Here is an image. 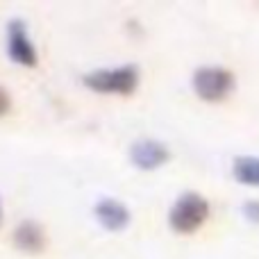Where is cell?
Wrapping results in <instances>:
<instances>
[{
	"label": "cell",
	"instance_id": "obj_1",
	"mask_svg": "<svg viewBox=\"0 0 259 259\" xmlns=\"http://www.w3.org/2000/svg\"><path fill=\"white\" fill-rule=\"evenodd\" d=\"M207 214H209V205L207 200L200 196V193H184L182 198H178L173 207H170V228L180 234H189L193 230H198L202 223H205Z\"/></svg>",
	"mask_w": 259,
	"mask_h": 259
},
{
	"label": "cell",
	"instance_id": "obj_2",
	"mask_svg": "<svg viewBox=\"0 0 259 259\" xmlns=\"http://www.w3.org/2000/svg\"><path fill=\"white\" fill-rule=\"evenodd\" d=\"M84 84L91 87L94 91H100V94H132L139 84V71L137 66H118L112 68V71H94L84 77Z\"/></svg>",
	"mask_w": 259,
	"mask_h": 259
},
{
	"label": "cell",
	"instance_id": "obj_3",
	"mask_svg": "<svg viewBox=\"0 0 259 259\" xmlns=\"http://www.w3.org/2000/svg\"><path fill=\"white\" fill-rule=\"evenodd\" d=\"M193 87H196V94L202 100H223L230 91L234 89V75L228 68L221 66H202L200 71H196L193 75Z\"/></svg>",
	"mask_w": 259,
	"mask_h": 259
},
{
	"label": "cell",
	"instance_id": "obj_4",
	"mask_svg": "<svg viewBox=\"0 0 259 259\" xmlns=\"http://www.w3.org/2000/svg\"><path fill=\"white\" fill-rule=\"evenodd\" d=\"M7 48H9V57L14 62L23 64V66H34L36 64V53L32 41L27 39V32L23 21H12L9 23V32H7Z\"/></svg>",
	"mask_w": 259,
	"mask_h": 259
},
{
	"label": "cell",
	"instance_id": "obj_5",
	"mask_svg": "<svg viewBox=\"0 0 259 259\" xmlns=\"http://www.w3.org/2000/svg\"><path fill=\"white\" fill-rule=\"evenodd\" d=\"M132 161L139 168H157L159 164H164L168 159V150H166L164 143L152 141V139H141L132 146L130 150Z\"/></svg>",
	"mask_w": 259,
	"mask_h": 259
},
{
	"label": "cell",
	"instance_id": "obj_6",
	"mask_svg": "<svg viewBox=\"0 0 259 259\" xmlns=\"http://www.w3.org/2000/svg\"><path fill=\"white\" fill-rule=\"evenodd\" d=\"M14 243L25 252H39L46 246V234L44 228L34 221H23L14 232Z\"/></svg>",
	"mask_w": 259,
	"mask_h": 259
},
{
	"label": "cell",
	"instance_id": "obj_7",
	"mask_svg": "<svg viewBox=\"0 0 259 259\" xmlns=\"http://www.w3.org/2000/svg\"><path fill=\"white\" fill-rule=\"evenodd\" d=\"M96 216L107 230H121L130 219L125 205H121L116 200H100L98 207H96Z\"/></svg>",
	"mask_w": 259,
	"mask_h": 259
},
{
	"label": "cell",
	"instance_id": "obj_8",
	"mask_svg": "<svg viewBox=\"0 0 259 259\" xmlns=\"http://www.w3.org/2000/svg\"><path fill=\"white\" fill-rule=\"evenodd\" d=\"M232 170L239 182L259 187V157H237Z\"/></svg>",
	"mask_w": 259,
	"mask_h": 259
},
{
	"label": "cell",
	"instance_id": "obj_9",
	"mask_svg": "<svg viewBox=\"0 0 259 259\" xmlns=\"http://www.w3.org/2000/svg\"><path fill=\"white\" fill-rule=\"evenodd\" d=\"M243 214L248 216L250 221H255V223H259V200H250L243 205Z\"/></svg>",
	"mask_w": 259,
	"mask_h": 259
},
{
	"label": "cell",
	"instance_id": "obj_10",
	"mask_svg": "<svg viewBox=\"0 0 259 259\" xmlns=\"http://www.w3.org/2000/svg\"><path fill=\"white\" fill-rule=\"evenodd\" d=\"M9 107H12V100H9L7 91L0 87V116H5V114L9 112Z\"/></svg>",
	"mask_w": 259,
	"mask_h": 259
}]
</instances>
